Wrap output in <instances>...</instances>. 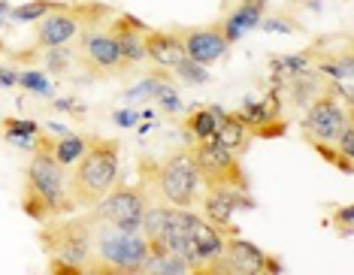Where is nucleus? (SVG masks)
I'll use <instances>...</instances> for the list:
<instances>
[{
  "instance_id": "obj_1",
  "label": "nucleus",
  "mask_w": 354,
  "mask_h": 275,
  "mask_svg": "<svg viewBox=\"0 0 354 275\" xmlns=\"http://www.w3.org/2000/svg\"><path fill=\"white\" fill-rule=\"evenodd\" d=\"M21 212L34 224L79 212L67 188V169L49 151H30L25 179H21Z\"/></svg>"
},
{
  "instance_id": "obj_2",
  "label": "nucleus",
  "mask_w": 354,
  "mask_h": 275,
  "mask_svg": "<svg viewBox=\"0 0 354 275\" xmlns=\"http://www.w3.org/2000/svg\"><path fill=\"white\" fill-rule=\"evenodd\" d=\"M122 179V142L115 136H88L85 155L67 169V188L79 209H91Z\"/></svg>"
},
{
  "instance_id": "obj_3",
  "label": "nucleus",
  "mask_w": 354,
  "mask_h": 275,
  "mask_svg": "<svg viewBox=\"0 0 354 275\" xmlns=\"http://www.w3.org/2000/svg\"><path fill=\"white\" fill-rule=\"evenodd\" d=\"M140 169V182L146 184L149 197L160 200V203H170L176 209H197L200 197H203V176L194 164L191 149H179L176 155L167 160H149L140 158L136 160Z\"/></svg>"
},
{
  "instance_id": "obj_4",
  "label": "nucleus",
  "mask_w": 354,
  "mask_h": 275,
  "mask_svg": "<svg viewBox=\"0 0 354 275\" xmlns=\"http://www.w3.org/2000/svg\"><path fill=\"white\" fill-rule=\"evenodd\" d=\"M224 233L206 221L197 209H176L167 230L164 248L188 263L194 275H218V260L224 254Z\"/></svg>"
},
{
  "instance_id": "obj_5",
  "label": "nucleus",
  "mask_w": 354,
  "mask_h": 275,
  "mask_svg": "<svg viewBox=\"0 0 354 275\" xmlns=\"http://www.w3.org/2000/svg\"><path fill=\"white\" fill-rule=\"evenodd\" d=\"M112 19V10L97 0H61L52 12H46L39 21H34V39L28 48L15 52V61H37L43 48L70 46L76 37L91 24H106Z\"/></svg>"
},
{
  "instance_id": "obj_6",
  "label": "nucleus",
  "mask_w": 354,
  "mask_h": 275,
  "mask_svg": "<svg viewBox=\"0 0 354 275\" xmlns=\"http://www.w3.org/2000/svg\"><path fill=\"white\" fill-rule=\"evenodd\" d=\"M151 248L140 227H118V224H94L91 260L85 263L88 275H140L146 269Z\"/></svg>"
},
{
  "instance_id": "obj_7",
  "label": "nucleus",
  "mask_w": 354,
  "mask_h": 275,
  "mask_svg": "<svg viewBox=\"0 0 354 275\" xmlns=\"http://www.w3.org/2000/svg\"><path fill=\"white\" fill-rule=\"evenodd\" d=\"M94 224H97V218L91 215V209H79L73 215L43 221L37 233V242L46 257H58V260L73 263L85 272V263L91 260Z\"/></svg>"
},
{
  "instance_id": "obj_8",
  "label": "nucleus",
  "mask_w": 354,
  "mask_h": 275,
  "mask_svg": "<svg viewBox=\"0 0 354 275\" xmlns=\"http://www.w3.org/2000/svg\"><path fill=\"white\" fill-rule=\"evenodd\" d=\"M354 121V106L348 97V85L324 82V88L312 97L303 115V140L309 145H336L339 133Z\"/></svg>"
},
{
  "instance_id": "obj_9",
  "label": "nucleus",
  "mask_w": 354,
  "mask_h": 275,
  "mask_svg": "<svg viewBox=\"0 0 354 275\" xmlns=\"http://www.w3.org/2000/svg\"><path fill=\"white\" fill-rule=\"evenodd\" d=\"M76 61L91 79H118L133 70L106 24H91L76 37Z\"/></svg>"
},
{
  "instance_id": "obj_10",
  "label": "nucleus",
  "mask_w": 354,
  "mask_h": 275,
  "mask_svg": "<svg viewBox=\"0 0 354 275\" xmlns=\"http://www.w3.org/2000/svg\"><path fill=\"white\" fill-rule=\"evenodd\" d=\"M194 164L203 176V184H227V188H239V191H252L248 173L243 167V155L230 151L224 142L212 140H200L194 145H188Z\"/></svg>"
},
{
  "instance_id": "obj_11",
  "label": "nucleus",
  "mask_w": 354,
  "mask_h": 275,
  "mask_svg": "<svg viewBox=\"0 0 354 275\" xmlns=\"http://www.w3.org/2000/svg\"><path fill=\"white\" fill-rule=\"evenodd\" d=\"M149 203H151V197H149V191L142 182L127 184V182L118 179L115 188H112L100 203L91 206V215L97 218V221L118 224V227H140Z\"/></svg>"
},
{
  "instance_id": "obj_12",
  "label": "nucleus",
  "mask_w": 354,
  "mask_h": 275,
  "mask_svg": "<svg viewBox=\"0 0 354 275\" xmlns=\"http://www.w3.org/2000/svg\"><path fill=\"white\" fill-rule=\"evenodd\" d=\"M239 209H254L252 191L227 188V184H203L200 215H203L212 227H218L224 236H236V230H233V218H236Z\"/></svg>"
},
{
  "instance_id": "obj_13",
  "label": "nucleus",
  "mask_w": 354,
  "mask_h": 275,
  "mask_svg": "<svg viewBox=\"0 0 354 275\" xmlns=\"http://www.w3.org/2000/svg\"><path fill=\"white\" fill-rule=\"evenodd\" d=\"M263 275V272H281L279 257H272L270 252H263L261 245L236 236L224 239V254L218 260V275Z\"/></svg>"
},
{
  "instance_id": "obj_14",
  "label": "nucleus",
  "mask_w": 354,
  "mask_h": 275,
  "mask_svg": "<svg viewBox=\"0 0 354 275\" xmlns=\"http://www.w3.org/2000/svg\"><path fill=\"white\" fill-rule=\"evenodd\" d=\"M179 34L182 46H185V55L191 61L203 64V67H212L227 58L230 52V43L224 39L221 34V24L212 21V24H194V28H173Z\"/></svg>"
},
{
  "instance_id": "obj_15",
  "label": "nucleus",
  "mask_w": 354,
  "mask_h": 275,
  "mask_svg": "<svg viewBox=\"0 0 354 275\" xmlns=\"http://www.w3.org/2000/svg\"><path fill=\"white\" fill-rule=\"evenodd\" d=\"M106 28H109V34L115 37V43L122 46L127 64H131V67H140V64L146 61V30H149V24L140 21L131 12H118L106 21Z\"/></svg>"
},
{
  "instance_id": "obj_16",
  "label": "nucleus",
  "mask_w": 354,
  "mask_h": 275,
  "mask_svg": "<svg viewBox=\"0 0 354 275\" xmlns=\"http://www.w3.org/2000/svg\"><path fill=\"white\" fill-rule=\"evenodd\" d=\"M185 58H188V55H185V46L176 30H155V28L146 30V61H151L155 67L167 70V73H173Z\"/></svg>"
},
{
  "instance_id": "obj_17",
  "label": "nucleus",
  "mask_w": 354,
  "mask_h": 275,
  "mask_svg": "<svg viewBox=\"0 0 354 275\" xmlns=\"http://www.w3.org/2000/svg\"><path fill=\"white\" fill-rule=\"evenodd\" d=\"M85 149H88V136H79L73 131L61 133V136H55L49 131H39L37 140H34V151H49L64 169L73 167L76 160L85 155Z\"/></svg>"
},
{
  "instance_id": "obj_18",
  "label": "nucleus",
  "mask_w": 354,
  "mask_h": 275,
  "mask_svg": "<svg viewBox=\"0 0 354 275\" xmlns=\"http://www.w3.org/2000/svg\"><path fill=\"white\" fill-rule=\"evenodd\" d=\"M267 15V10L263 6H252V3H236L233 10H227L218 19V24H221V34H224V39H227L230 46H236L239 39H243L248 30H254L257 24H261V19Z\"/></svg>"
},
{
  "instance_id": "obj_19",
  "label": "nucleus",
  "mask_w": 354,
  "mask_h": 275,
  "mask_svg": "<svg viewBox=\"0 0 354 275\" xmlns=\"http://www.w3.org/2000/svg\"><path fill=\"white\" fill-rule=\"evenodd\" d=\"M221 115H224V112L218 106H200V109H194L188 118L182 121V127H185V133H191V140H194V142L212 140V136L218 133Z\"/></svg>"
},
{
  "instance_id": "obj_20",
  "label": "nucleus",
  "mask_w": 354,
  "mask_h": 275,
  "mask_svg": "<svg viewBox=\"0 0 354 275\" xmlns=\"http://www.w3.org/2000/svg\"><path fill=\"white\" fill-rule=\"evenodd\" d=\"M0 131H3V136L12 145L34 151V140H37V133L43 131V124H39V121H30V118H3L0 121Z\"/></svg>"
},
{
  "instance_id": "obj_21",
  "label": "nucleus",
  "mask_w": 354,
  "mask_h": 275,
  "mask_svg": "<svg viewBox=\"0 0 354 275\" xmlns=\"http://www.w3.org/2000/svg\"><path fill=\"white\" fill-rule=\"evenodd\" d=\"M43 58V70L49 73L52 79H64L67 73H73V67H79L76 61V52L70 46H55V48H43L39 52Z\"/></svg>"
},
{
  "instance_id": "obj_22",
  "label": "nucleus",
  "mask_w": 354,
  "mask_h": 275,
  "mask_svg": "<svg viewBox=\"0 0 354 275\" xmlns=\"http://www.w3.org/2000/svg\"><path fill=\"white\" fill-rule=\"evenodd\" d=\"M19 88L39 100H55V79L46 70H19Z\"/></svg>"
},
{
  "instance_id": "obj_23",
  "label": "nucleus",
  "mask_w": 354,
  "mask_h": 275,
  "mask_svg": "<svg viewBox=\"0 0 354 275\" xmlns=\"http://www.w3.org/2000/svg\"><path fill=\"white\" fill-rule=\"evenodd\" d=\"M151 100L158 103L164 115H170V118H182L185 115V103H182V97H179V91H176V85H173V73L158 82L155 97H151Z\"/></svg>"
},
{
  "instance_id": "obj_24",
  "label": "nucleus",
  "mask_w": 354,
  "mask_h": 275,
  "mask_svg": "<svg viewBox=\"0 0 354 275\" xmlns=\"http://www.w3.org/2000/svg\"><path fill=\"white\" fill-rule=\"evenodd\" d=\"M61 0H28V3H19V6H12L10 15L6 19H12V21H19V24H34L39 21L46 12H52L55 6H58Z\"/></svg>"
},
{
  "instance_id": "obj_25",
  "label": "nucleus",
  "mask_w": 354,
  "mask_h": 275,
  "mask_svg": "<svg viewBox=\"0 0 354 275\" xmlns=\"http://www.w3.org/2000/svg\"><path fill=\"white\" fill-rule=\"evenodd\" d=\"M173 76H179L185 85H206L209 82V67H203V64H197V61H191V58H185L179 67L173 70Z\"/></svg>"
},
{
  "instance_id": "obj_26",
  "label": "nucleus",
  "mask_w": 354,
  "mask_h": 275,
  "mask_svg": "<svg viewBox=\"0 0 354 275\" xmlns=\"http://www.w3.org/2000/svg\"><path fill=\"white\" fill-rule=\"evenodd\" d=\"M257 28L270 30V34H300V24L291 21V19H285V15H272V19H267V15H263Z\"/></svg>"
},
{
  "instance_id": "obj_27",
  "label": "nucleus",
  "mask_w": 354,
  "mask_h": 275,
  "mask_svg": "<svg viewBox=\"0 0 354 275\" xmlns=\"http://www.w3.org/2000/svg\"><path fill=\"white\" fill-rule=\"evenodd\" d=\"M330 224H333V227L339 230L342 236H351V206L333 209V218H330Z\"/></svg>"
},
{
  "instance_id": "obj_28",
  "label": "nucleus",
  "mask_w": 354,
  "mask_h": 275,
  "mask_svg": "<svg viewBox=\"0 0 354 275\" xmlns=\"http://www.w3.org/2000/svg\"><path fill=\"white\" fill-rule=\"evenodd\" d=\"M46 272H49V275H85L79 266L64 263V260H58V257H49V263H46Z\"/></svg>"
},
{
  "instance_id": "obj_29",
  "label": "nucleus",
  "mask_w": 354,
  "mask_h": 275,
  "mask_svg": "<svg viewBox=\"0 0 354 275\" xmlns=\"http://www.w3.org/2000/svg\"><path fill=\"white\" fill-rule=\"evenodd\" d=\"M19 85V67L15 64H0V88Z\"/></svg>"
},
{
  "instance_id": "obj_30",
  "label": "nucleus",
  "mask_w": 354,
  "mask_h": 275,
  "mask_svg": "<svg viewBox=\"0 0 354 275\" xmlns=\"http://www.w3.org/2000/svg\"><path fill=\"white\" fill-rule=\"evenodd\" d=\"M115 121L118 124H124V127H131L136 121V112H115Z\"/></svg>"
},
{
  "instance_id": "obj_31",
  "label": "nucleus",
  "mask_w": 354,
  "mask_h": 275,
  "mask_svg": "<svg viewBox=\"0 0 354 275\" xmlns=\"http://www.w3.org/2000/svg\"><path fill=\"white\" fill-rule=\"evenodd\" d=\"M10 10H12V3H6V0H0V28H3V19L10 15Z\"/></svg>"
},
{
  "instance_id": "obj_32",
  "label": "nucleus",
  "mask_w": 354,
  "mask_h": 275,
  "mask_svg": "<svg viewBox=\"0 0 354 275\" xmlns=\"http://www.w3.org/2000/svg\"><path fill=\"white\" fill-rule=\"evenodd\" d=\"M236 3H252V6H263V10H267L270 0H236Z\"/></svg>"
}]
</instances>
